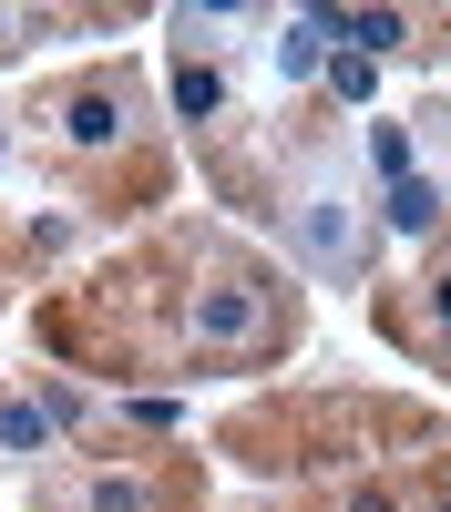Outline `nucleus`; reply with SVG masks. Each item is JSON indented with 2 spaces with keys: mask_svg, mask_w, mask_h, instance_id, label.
Instances as JSON below:
<instances>
[{
  "mask_svg": "<svg viewBox=\"0 0 451 512\" xmlns=\"http://www.w3.org/2000/svg\"><path fill=\"white\" fill-rule=\"evenodd\" d=\"M431 318H441V338H451V277H431Z\"/></svg>",
  "mask_w": 451,
  "mask_h": 512,
  "instance_id": "nucleus-12",
  "label": "nucleus"
},
{
  "mask_svg": "<svg viewBox=\"0 0 451 512\" xmlns=\"http://www.w3.org/2000/svg\"><path fill=\"white\" fill-rule=\"evenodd\" d=\"M349 512H400V502H390L380 482H359V492H349Z\"/></svg>",
  "mask_w": 451,
  "mask_h": 512,
  "instance_id": "nucleus-11",
  "label": "nucleus"
},
{
  "mask_svg": "<svg viewBox=\"0 0 451 512\" xmlns=\"http://www.w3.org/2000/svg\"><path fill=\"white\" fill-rule=\"evenodd\" d=\"M0 31H11V21H0ZM0 52H11V41H0Z\"/></svg>",
  "mask_w": 451,
  "mask_h": 512,
  "instance_id": "nucleus-13",
  "label": "nucleus"
},
{
  "mask_svg": "<svg viewBox=\"0 0 451 512\" xmlns=\"http://www.w3.org/2000/svg\"><path fill=\"white\" fill-rule=\"evenodd\" d=\"M267 62H277V82H308V72H328V11L287 21V31L267 41Z\"/></svg>",
  "mask_w": 451,
  "mask_h": 512,
  "instance_id": "nucleus-4",
  "label": "nucleus"
},
{
  "mask_svg": "<svg viewBox=\"0 0 451 512\" xmlns=\"http://www.w3.org/2000/svg\"><path fill=\"white\" fill-rule=\"evenodd\" d=\"M287 246H298L318 277H359V205H349L339 185L298 195V216H287Z\"/></svg>",
  "mask_w": 451,
  "mask_h": 512,
  "instance_id": "nucleus-1",
  "label": "nucleus"
},
{
  "mask_svg": "<svg viewBox=\"0 0 451 512\" xmlns=\"http://www.w3.org/2000/svg\"><path fill=\"white\" fill-rule=\"evenodd\" d=\"M369 164H380V175H390V185H410V144L390 134V123H380V134H369Z\"/></svg>",
  "mask_w": 451,
  "mask_h": 512,
  "instance_id": "nucleus-10",
  "label": "nucleus"
},
{
  "mask_svg": "<svg viewBox=\"0 0 451 512\" xmlns=\"http://www.w3.org/2000/svg\"><path fill=\"white\" fill-rule=\"evenodd\" d=\"M62 134H72V144H113V134H123V103H113V93H72Z\"/></svg>",
  "mask_w": 451,
  "mask_h": 512,
  "instance_id": "nucleus-6",
  "label": "nucleus"
},
{
  "mask_svg": "<svg viewBox=\"0 0 451 512\" xmlns=\"http://www.w3.org/2000/svg\"><path fill=\"white\" fill-rule=\"evenodd\" d=\"M328 82H339L349 103H369V93H380V62H369V52H328Z\"/></svg>",
  "mask_w": 451,
  "mask_h": 512,
  "instance_id": "nucleus-9",
  "label": "nucleus"
},
{
  "mask_svg": "<svg viewBox=\"0 0 451 512\" xmlns=\"http://www.w3.org/2000/svg\"><path fill=\"white\" fill-rule=\"evenodd\" d=\"M257 338H267V297L246 277H216L195 297V349H257Z\"/></svg>",
  "mask_w": 451,
  "mask_h": 512,
  "instance_id": "nucleus-2",
  "label": "nucleus"
},
{
  "mask_svg": "<svg viewBox=\"0 0 451 512\" xmlns=\"http://www.w3.org/2000/svg\"><path fill=\"white\" fill-rule=\"evenodd\" d=\"M82 512H154V472H134V461H103V472L72 482Z\"/></svg>",
  "mask_w": 451,
  "mask_h": 512,
  "instance_id": "nucleus-3",
  "label": "nucleus"
},
{
  "mask_svg": "<svg viewBox=\"0 0 451 512\" xmlns=\"http://www.w3.org/2000/svg\"><path fill=\"white\" fill-rule=\"evenodd\" d=\"M0 451H52V410L41 400H0Z\"/></svg>",
  "mask_w": 451,
  "mask_h": 512,
  "instance_id": "nucleus-8",
  "label": "nucleus"
},
{
  "mask_svg": "<svg viewBox=\"0 0 451 512\" xmlns=\"http://www.w3.org/2000/svg\"><path fill=\"white\" fill-rule=\"evenodd\" d=\"M390 226H400V236H431V226H441V185H431V175L390 185Z\"/></svg>",
  "mask_w": 451,
  "mask_h": 512,
  "instance_id": "nucleus-7",
  "label": "nucleus"
},
{
  "mask_svg": "<svg viewBox=\"0 0 451 512\" xmlns=\"http://www.w3.org/2000/svg\"><path fill=\"white\" fill-rule=\"evenodd\" d=\"M431 512H451V502H431Z\"/></svg>",
  "mask_w": 451,
  "mask_h": 512,
  "instance_id": "nucleus-14",
  "label": "nucleus"
},
{
  "mask_svg": "<svg viewBox=\"0 0 451 512\" xmlns=\"http://www.w3.org/2000/svg\"><path fill=\"white\" fill-rule=\"evenodd\" d=\"M175 113L185 123H216L226 113V72L216 62H175Z\"/></svg>",
  "mask_w": 451,
  "mask_h": 512,
  "instance_id": "nucleus-5",
  "label": "nucleus"
}]
</instances>
